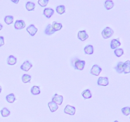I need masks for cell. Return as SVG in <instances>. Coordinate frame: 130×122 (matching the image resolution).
<instances>
[{
    "instance_id": "6da1fadb",
    "label": "cell",
    "mask_w": 130,
    "mask_h": 122,
    "mask_svg": "<svg viewBox=\"0 0 130 122\" xmlns=\"http://www.w3.org/2000/svg\"><path fill=\"white\" fill-rule=\"evenodd\" d=\"M72 64L73 65V67L76 69L82 71V70H83L84 67H85L86 62H85V60H81L78 59V58H75L74 60L72 62Z\"/></svg>"
},
{
    "instance_id": "7a4b0ae2",
    "label": "cell",
    "mask_w": 130,
    "mask_h": 122,
    "mask_svg": "<svg viewBox=\"0 0 130 122\" xmlns=\"http://www.w3.org/2000/svg\"><path fill=\"white\" fill-rule=\"evenodd\" d=\"M113 34H114V30L109 27H105L102 32V35L104 39H108V38H110L113 35Z\"/></svg>"
},
{
    "instance_id": "3957f363",
    "label": "cell",
    "mask_w": 130,
    "mask_h": 122,
    "mask_svg": "<svg viewBox=\"0 0 130 122\" xmlns=\"http://www.w3.org/2000/svg\"><path fill=\"white\" fill-rule=\"evenodd\" d=\"M102 71V68L100 66L96 64H95L93 66L92 68H91V71H90V73L91 74L94 75V76H99Z\"/></svg>"
},
{
    "instance_id": "277c9868",
    "label": "cell",
    "mask_w": 130,
    "mask_h": 122,
    "mask_svg": "<svg viewBox=\"0 0 130 122\" xmlns=\"http://www.w3.org/2000/svg\"><path fill=\"white\" fill-rule=\"evenodd\" d=\"M25 27V23L22 20H17L15 21L14 24V27L16 30H20V29H24Z\"/></svg>"
},
{
    "instance_id": "5b68a950",
    "label": "cell",
    "mask_w": 130,
    "mask_h": 122,
    "mask_svg": "<svg viewBox=\"0 0 130 122\" xmlns=\"http://www.w3.org/2000/svg\"><path fill=\"white\" fill-rule=\"evenodd\" d=\"M64 113L73 116L76 113V108L71 105H67L64 109Z\"/></svg>"
},
{
    "instance_id": "8992f818",
    "label": "cell",
    "mask_w": 130,
    "mask_h": 122,
    "mask_svg": "<svg viewBox=\"0 0 130 122\" xmlns=\"http://www.w3.org/2000/svg\"><path fill=\"white\" fill-rule=\"evenodd\" d=\"M63 97L62 95H59L58 94H55L54 96L52 98V101L54 102L55 103L57 104V105H61L63 102Z\"/></svg>"
},
{
    "instance_id": "52a82bcc",
    "label": "cell",
    "mask_w": 130,
    "mask_h": 122,
    "mask_svg": "<svg viewBox=\"0 0 130 122\" xmlns=\"http://www.w3.org/2000/svg\"><path fill=\"white\" fill-rule=\"evenodd\" d=\"M32 67V64L29 60L25 61L20 66V69L24 71H29V69H31Z\"/></svg>"
},
{
    "instance_id": "ba28073f",
    "label": "cell",
    "mask_w": 130,
    "mask_h": 122,
    "mask_svg": "<svg viewBox=\"0 0 130 122\" xmlns=\"http://www.w3.org/2000/svg\"><path fill=\"white\" fill-rule=\"evenodd\" d=\"M109 79L107 77H100L98 79V85L100 86H107L109 85Z\"/></svg>"
},
{
    "instance_id": "9c48e42d",
    "label": "cell",
    "mask_w": 130,
    "mask_h": 122,
    "mask_svg": "<svg viewBox=\"0 0 130 122\" xmlns=\"http://www.w3.org/2000/svg\"><path fill=\"white\" fill-rule=\"evenodd\" d=\"M89 37V36L88 35V34L86 33V30H80V31L78 32V34H77V38H78L79 39H80L82 41H84L86 40V39H88Z\"/></svg>"
},
{
    "instance_id": "30bf717a",
    "label": "cell",
    "mask_w": 130,
    "mask_h": 122,
    "mask_svg": "<svg viewBox=\"0 0 130 122\" xmlns=\"http://www.w3.org/2000/svg\"><path fill=\"white\" fill-rule=\"evenodd\" d=\"M27 31L29 33V34H30L31 36H34L36 34L37 32H38V29L34 26V25L30 24V25H29V26L27 27Z\"/></svg>"
},
{
    "instance_id": "8fae6325",
    "label": "cell",
    "mask_w": 130,
    "mask_h": 122,
    "mask_svg": "<svg viewBox=\"0 0 130 122\" xmlns=\"http://www.w3.org/2000/svg\"><path fill=\"white\" fill-rule=\"evenodd\" d=\"M53 13H54V10H53L51 8H46L43 11V15L48 19L52 17Z\"/></svg>"
},
{
    "instance_id": "7c38bea8",
    "label": "cell",
    "mask_w": 130,
    "mask_h": 122,
    "mask_svg": "<svg viewBox=\"0 0 130 122\" xmlns=\"http://www.w3.org/2000/svg\"><path fill=\"white\" fill-rule=\"evenodd\" d=\"M121 43L119 41V39H113L110 42V48L112 49H116L118 47L121 46Z\"/></svg>"
},
{
    "instance_id": "4fadbf2b",
    "label": "cell",
    "mask_w": 130,
    "mask_h": 122,
    "mask_svg": "<svg viewBox=\"0 0 130 122\" xmlns=\"http://www.w3.org/2000/svg\"><path fill=\"white\" fill-rule=\"evenodd\" d=\"M123 72L124 74L130 73V61L126 60L123 64Z\"/></svg>"
},
{
    "instance_id": "5bb4252c",
    "label": "cell",
    "mask_w": 130,
    "mask_h": 122,
    "mask_svg": "<svg viewBox=\"0 0 130 122\" xmlns=\"http://www.w3.org/2000/svg\"><path fill=\"white\" fill-rule=\"evenodd\" d=\"M48 107H49L50 109V111L52 113H53V112L56 111L58 109V105H57L56 103H55L54 102H53V101L50 102L48 103Z\"/></svg>"
},
{
    "instance_id": "9a60e30c",
    "label": "cell",
    "mask_w": 130,
    "mask_h": 122,
    "mask_svg": "<svg viewBox=\"0 0 130 122\" xmlns=\"http://www.w3.org/2000/svg\"><path fill=\"white\" fill-rule=\"evenodd\" d=\"M84 51H85V53L88 55H91L93 53V47L91 44H88V45L86 46L84 48Z\"/></svg>"
},
{
    "instance_id": "2e32d148",
    "label": "cell",
    "mask_w": 130,
    "mask_h": 122,
    "mask_svg": "<svg viewBox=\"0 0 130 122\" xmlns=\"http://www.w3.org/2000/svg\"><path fill=\"white\" fill-rule=\"evenodd\" d=\"M55 33V30H53L52 25L51 24H48L46 27L45 30H44V33L46 35H51V34H53Z\"/></svg>"
},
{
    "instance_id": "e0dca14e",
    "label": "cell",
    "mask_w": 130,
    "mask_h": 122,
    "mask_svg": "<svg viewBox=\"0 0 130 122\" xmlns=\"http://www.w3.org/2000/svg\"><path fill=\"white\" fill-rule=\"evenodd\" d=\"M17 63V58L16 57H14L13 55H10L7 59V64L10 66L15 65Z\"/></svg>"
},
{
    "instance_id": "ac0fdd59",
    "label": "cell",
    "mask_w": 130,
    "mask_h": 122,
    "mask_svg": "<svg viewBox=\"0 0 130 122\" xmlns=\"http://www.w3.org/2000/svg\"><path fill=\"white\" fill-rule=\"evenodd\" d=\"M82 94V96L86 99H90V98L92 97V95H91V91H90L89 89H87V90H84V91L83 92L82 94Z\"/></svg>"
},
{
    "instance_id": "d6986e66",
    "label": "cell",
    "mask_w": 130,
    "mask_h": 122,
    "mask_svg": "<svg viewBox=\"0 0 130 122\" xmlns=\"http://www.w3.org/2000/svg\"><path fill=\"white\" fill-rule=\"evenodd\" d=\"M52 25L53 30H55V32L60 30L62 27V24H61V23H58V22H53Z\"/></svg>"
},
{
    "instance_id": "ffe728a7",
    "label": "cell",
    "mask_w": 130,
    "mask_h": 122,
    "mask_svg": "<svg viewBox=\"0 0 130 122\" xmlns=\"http://www.w3.org/2000/svg\"><path fill=\"white\" fill-rule=\"evenodd\" d=\"M6 100H7L8 102L13 103L15 101V100H16V98H15V95H14V94L11 93V94H8V95H6Z\"/></svg>"
},
{
    "instance_id": "44dd1931",
    "label": "cell",
    "mask_w": 130,
    "mask_h": 122,
    "mask_svg": "<svg viewBox=\"0 0 130 122\" xmlns=\"http://www.w3.org/2000/svg\"><path fill=\"white\" fill-rule=\"evenodd\" d=\"M35 6V4L32 2H30V1H28L26 5H25V8H26L27 10H28V11H33V10H34Z\"/></svg>"
},
{
    "instance_id": "7402d4cb",
    "label": "cell",
    "mask_w": 130,
    "mask_h": 122,
    "mask_svg": "<svg viewBox=\"0 0 130 122\" xmlns=\"http://www.w3.org/2000/svg\"><path fill=\"white\" fill-rule=\"evenodd\" d=\"M30 92H31V94L34 95H39L41 93L40 88L38 86H33L30 89Z\"/></svg>"
},
{
    "instance_id": "603a6c76",
    "label": "cell",
    "mask_w": 130,
    "mask_h": 122,
    "mask_svg": "<svg viewBox=\"0 0 130 122\" xmlns=\"http://www.w3.org/2000/svg\"><path fill=\"white\" fill-rule=\"evenodd\" d=\"M123 62H119L117 64V66L115 67V69L118 73L121 74L123 72Z\"/></svg>"
},
{
    "instance_id": "cb8c5ba5",
    "label": "cell",
    "mask_w": 130,
    "mask_h": 122,
    "mask_svg": "<svg viewBox=\"0 0 130 122\" xmlns=\"http://www.w3.org/2000/svg\"><path fill=\"white\" fill-rule=\"evenodd\" d=\"M104 5H105V8H106L107 10H109L112 8L114 7V2H113L112 0H107V1H105Z\"/></svg>"
},
{
    "instance_id": "d4e9b609",
    "label": "cell",
    "mask_w": 130,
    "mask_h": 122,
    "mask_svg": "<svg viewBox=\"0 0 130 122\" xmlns=\"http://www.w3.org/2000/svg\"><path fill=\"white\" fill-rule=\"evenodd\" d=\"M56 11L60 15L66 12V8H65L64 5H60L56 8Z\"/></svg>"
},
{
    "instance_id": "484cf974",
    "label": "cell",
    "mask_w": 130,
    "mask_h": 122,
    "mask_svg": "<svg viewBox=\"0 0 130 122\" xmlns=\"http://www.w3.org/2000/svg\"><path fill=\"white\" fill-rule=\"evenodd\" d=\"M13 17L11 16V15H7L5 17V22L6 23L7 25H10V24H12L13 22Z\"/></svg>"
},
{
    "instance_id": "4316f807",
    "label": "cell",
    "mask_w": 130,
    "mask_h": 122,
    "mask_svg": "<svg viewBox=\"0 0 130 122\" xmlns=\"http://www.w3.org/2000/svg\"><path fill=\"white\" fill-rule=\"evenodd\" d=\"M30 80H31V76H30L29 74H23L22 77V81L24 83L30 82Z\"/></svg>"
},
{
    "instance_id": "83f0119b",
    "label": "cell",
    "mask_w": 130,
    "mask_h": 122,
    "mask_svg": "<svg viewBox=\"0 0 130 122\" xmlns=\"http://www.w3.org/2000/svg\"><path fill=\"white\" fill-rule=\"evenodd\" d=\"M1 115L3 117H7L10 114V111L6 108H4L0 111Z\"/></svg>"
},
{
    "instance_id": "f1b7e54d",
    "label": "cell",
    "mask_w": 130,
    "mask_h": 122,
    "mask_svg": "<svg viewBox=\"0 0 130 122\" xmlns=\"http://www.w3.org/2000/svg\"><path fill=\"white\" fill-rule=\"evenodd\" d=\"M114 53L118 57H120L124 54V50L122 48H116L114 50Z\"/></svg>"
},
{
    "instance_id": "f546056e",
    "label": "cell",
    "mask_w": 130,
    "mask_h": 122,
    "mask_svg": "<svg viewBox=\"0 0 130 122\" xmlns=\"http://www.w3.org/2000/svg\"><path fill=\"white\" fill-rule=\"evenodd\" d=\"M121 111L123 114L125 116H128L130 114V108L129 107H125L122 108Z\"/></svg>"
},
{
    "instance_id": "4dcf8cb0",
    "label": "cell",
    "mask_w": 130,
    "mask_h": 122,
    "mask_svg": "<svg viewBox=\"0 0 130 122\" xmlns=\"http://www.w3.org/2000/svg\"><path fill=\"white\" fill-rule=\"evenodd\" d=\"M48 2H49V0H39L38 1V3L41 7H44L46 6Z\"/></svg>"
},
{
    "instance_id": "1f68e13d",
    "label": "cell",
    "mask_w": 130,
    "mask_h": 122,
    "mask_svg": "<svg viewBox=\"0 0 130 122\" xmlns=\"http://www.w3.org/2000/svg\"><path fill=\"white\" fill-rule=\"evenodd\" d=\"M5 44V41H4V37L3 36H0V47L1 46L4 45Z\"/></svg>"
},
{
    "instance_id": "d6a6232c",
    "label": "cell",
    "mask_w": 130,
    "mask_h": 122,
    "mask_svg": "<svg viewBox=\"0 0 130 122\" xmlns=\"http://www.w3.org/2000/svg\"><path fill=\"white\" fill-rule=\"evenodd\" d=\"M2 28H3V25L1 24V23H0V30L2 29Z\"/></svg>"
},
{
    "instance_id": "836d02e7",
    "label": "cell",
    "mask_w": 130,
    "mask_h": 122,
    "mask_svg": "<svg viewBox=\"0 0 130 122\" xmlns=\"http://www.w3.org/2000/svg\"><path fill=\"white\" fill-rule=\"evenodd\" d=\"M1 90H2V88H1V86H0V93L1 92Z\"/></svg>"
},
{
    "instance_id": "e575fe53",
    "label": "cell",
    "mask_w": 130,
    "mask_h": 122,
    "mask_svg": "<svg viewBox=\"0 0 130 122\" xmlns=\"http://www.w3.org/2000/svg\"><path fill=\"white\" fill-rule=\"evenodd\" d=\"M114 122H118V121H117V120H116V121H114Z\"/></svg>"
}]
</instances>
